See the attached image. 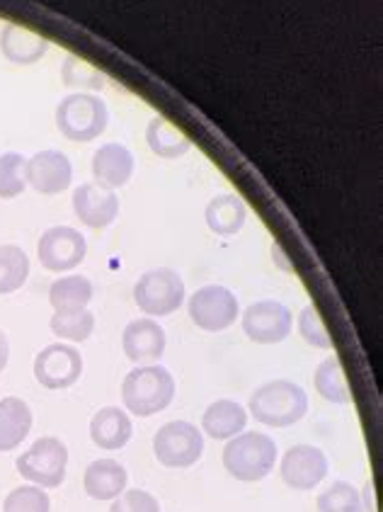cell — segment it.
<instances>
[{"instance_id":"4","label":"cell","mask_w":383,"mask_h":512,"mask_svg":"<svg viewBox=\"0 0 383 512\" xmlns=\"http://www.w3.org/2000/svg\"><path fill=\"white\" fill-rule=\"evenodd\" d=\"M110 124V110L105 100L93 93H73L56 107V127L68 141L85 144L105 134Z\"/></svg>"},{"instance_id":"27","label":"cell","mask_w":383,"mask_h":512,"mask_svg":"<svg viewBox=\"0 0 383 512\" xmlns=\"http://www.w3.org/2000/svg\"><path fill=\"white\" fill-rule=\"evenodd\" d=\"M51 333L68 343H85L95 331V316L88 309L76 314H54L49 321Z\"/></svg>"},{"instance_id":"6","label":"cell","mask_w":383,"mask_h":512,"mask_svg":"<svg viewBox=\"0 0 383 512\" xmlns=\"http://www.w3.org/2000/svg\"><path fill=\"white\" fill-rule=\"evenodd\" d=\"M17 471L22 479L39 488H59L66 479L68 449L59 437H39L25 454L17 457Z\"/></svg>"},{"instance_id":"24","label":"cell","mask_w":383,"mask_h":512,"mask_svg":"<svg viewBox=\"0 0 383 512\" xmlns=\"http://www.w3.org/2000/svg\"><path fill=\"white\" fill-rule=\"evenodd\" d=\"M146 141L148 149L156 153L158 158H168V161L185 156L192 149V141L163 117L151 119V124L146 129Z\"/></svg>"},{"instance_id":"33","label":"cell","mask_w":383,"mask_h":512,"mask_svg":"<svg viewBox=\"0 0 383 512\" xmlns=\"http://www.w3.org/2000/svg\"><path fill=\"white\" fill-rule=\"evenodd\" d=\"M110 512H160V503L148 491H124L122 496L112 500Z\"/></svg>"},{"instance_id":"16","label":"cell","mask_w":383,"mask_h":512,"mask_svg":"<svg viewBox=\"0 0 383 512\" xmlns=\"http://www.w3.org/2000/svg\"><path fill=\"white\" fill-rule=\"evenodd\" d=\"M134 156L127 146L105 144L93 153V178L95 185L105 190H119L134 175Z\"/></svg>"},{"instance_id":"28","label":"cell","mask_w":383,"mask_h":512,"mask_svg":"<svg viewBox=\"0 0 383 512\" xmlns=\"http://www.w3.org/2000/svg\"><path fill=\"white\" fill-rule=\"evenodd\" d=\"M318 512H364L359 491L347 481H337L316 500Z\"/></svg>"},{"instance_id":"23","label":"cell","mask_w":383,"mask_h":512,"mask_svg":"<svg viewBox=\"0 0 383 512\" xmlns=\"http://www.w3.org/2000/svg\"><path fill=\"white\" fill-rule=\"evenodd\" d=\"M93 299V282L83 275H68L51 284L49 304L54 306V314H76L88 309Z\"/></svg>"},{"instance_id":"3","label":"cell","mask_w":383,"mask_h":512,"mask_svg":"<svg viewBox=\"0 0 383 512\" xmlns=\"http://www.w3.org/2000/svg\"><path fill=\"white\" fill-rule=\"evenodd\" d=\"M277 445L262 432H240L224 447V469L236 481L255 483L272 474L277 464Z\"/></svg>"},{"instance_id":"12","label":"cell","mask_w":383,"mask_h":512,"mask_svg":"<svg viewBox=\"0 0 383 512\" xmlns=\"http://www.w3.org/2000/svg\"><path fill=\"white\" fill-rule=\"evenodd\" d=\"M328 457L313 445H294L284 452L279 476L291 491H313L328 476Z\"/></svg>"},{"instance_id":"20","label":"cell","mask_w":383,"mask_h":512,"mask_svg":"<svg viewBox=\"0 0 383 512\" xmlns=\"http://www.w3.org/2000/svg\"><path fill=\"white\" fill-rule=\"evenodd\" d=\"M32 430V408L22 398H0V452H13Z\"/></svg>"},{"instance_id":"9","label":"cell","mask_w":383,"mask_h":512,"mask_svg":"<svg viewBox=\"0 0 383 512\" xmlns=\"http://www.w3.org/2000/svg\"><path fill=\"white\" fill-rule=\"evenodd\" d=\"M243 331L257 345H277L289 338L291 326H294V316L282 301L262 299L250 304L240 316Z\"/></svg>"},{"instance_id":"26","label":"cell","mask_w":383,"mask_h":512,"mask_svg":"<svg viewBox=\"0 0 383 512\" xmlns=\"http://www.w3.org/2000/svg\"><path fill=\"white\" fill-rule=\"evenodd\" d=\"M30 277V258L17 246H0V294H13L22 289Z\"/></svg>"},{"instance_id":"35","label":"cell","mask_w":383,"mask_h":512,"mask_svg":"<svg viewBox=\"0 0 383 512\" xmlns=\"http://www.w3.org/2000/svg\"><path fill=\"white\" fill-rule=\"evenodd\" d=\"M8 360H10V343H8V335L0 331V372H3L5 367H8Z\"/></svg>"},{"instance_id":"21","label":"cell","mask_w":383,"mask_h":512,"mask_svg":"<svg viewBox=\"0 0 383 512\" xmlns=\"http://www.w3.org/2000/svg\"><path fill=\"white\" fill-rule=\"evenodd\" d=\"M0 51L8 61L20 66H30L37 64L44 54L49 51V42L39 34H34L30 30L20 25H8L3 27L0 32Z\"/></svg>"},{"instance_id":"13","label":"cell","mask_w":383,"mask_h":512,"mask_svg":"<svg viewBox=\"0 0 383 512\" xmlns=\"http://www.w3.org/2000/svg\"><path fill=\"white\" fill-rule=\"evenodd\" d=\"M25 180L39 195H59L71 187L73 166L66 153L39 151L25 163Z\"/></svg>"},{"instance_id":"25","label":"cell","mask_w":383,"mask_h":512,"mask_svg":"<svg viewBox=\"0 0 383 512\" xmlns=\"http://www.w3.org/2000/svg\"><path fill=\"white\" fill-rule=\"evenodd\" d=\"M313 384H316V391L328 403H340L342 406V403L352 401L350 384H347L345 372H342V364L337 357H328V360H323L318 364Z\"/></svg>"},{"instance_id":"2","label":"cell","mask_w":383,"mask_h":512,"mask_svg":"<svg viewBox=\"0 0 383 512\" xmlns=\"http://www.w3.org/2000/svg\"><path fill=\"white\" fill-rule=\"evenodd\" d=\"M175 379L160 364H144L136 367L122 381V401L131 415L151 418L173 403Z\"/></svg>"},{"instance_id":"8","label":"cell","mask_w":383,"mask_h":512,"mask_svg":"<svg viewBox=\"0 0 383 512\" xmlns=\"http://www.w3.org/2000/svg\"><path fill=\"white\" fill-rule=\"evenodd\" d=\"M187 311H190L194 326L207 333L226 331L236 323V318H240L238 297L221 284H207V287L197 289L187 299Z\"/></svg>"},{"instance_id":"19","label":"cell","mask_w":383,"mask_h":512,"mask_svg":"<svg viewBox=\"0 0 383 512\" xmlns=\"http://www.w3.org/2000/svg\"><path fill=\"white\" fill-rule=\"evenodd\" d=\"M248 411L231 398L214 401L202 415V430L211 440H233L248 425Z\"/></svg>"},{"instance_id":"15","label":"cell","mask_w":383,"mask_h":512,"mask_svg":"<svg viewBox=\"0 0 383 512\" xmlns=\"http://www.w3.org/2000/svg\"><path fill=\"white\" fill-rule=\"evenodd\" d=\"M165 343H168V338H165L163 326H158L153 318L131 321L122 333L124 355H127V360L134 362L136 367L158 362L165 352Z\"/></svg>"},{"instance_id":"32","label":"cell","mask_w":383,"mask_h":512,"mask_svg":"<svg viewBox=\"0 0 383 512\" xmlns=\"http://www.w3.org/2000/svg\"><path fill=\"white\" fill-rule=\"evenodd\" d=\"M299 333L308 345L318 347V350H330L333 347V338L325 331L323 318H320L318 309L313 304L306 306L299 314Z\"/></svg>"},{"instance_id":"30","label":"cell","mask_w":383,"mask_h":512,"mask_svg":"<svg viewBox=\"0 0 383 512\" xmlns=\"http://www.w3.org/2000/svg\"><path fill=\"white\" fill-rule=\"evenodd\" d=\"M61 78L68 88H80V90H102L105 88V76L100 71H95L88 61L78 59V56H66L64 68H61Z\"/></svg>"},{"instance_id":"22","label":"cell","mask_w":383,"mask_h":512,"mask_svg":"<svg viewBox=\"0 0 383 512\" xmlns=\"http://www.w3.org/2000/svg\"><path fill=\"white\" fill-rule=\"evenodd\" d=\"M207 226L216 236H236L248 221V207L238 195H216L204 209Z\"/></svg>"},{"instance_id":"14","label":"cell","mask_w":383,"mask_h":512,"mask_svg":"<svg viewBox=\"0 0 383 512\" xmlns=\"http://www.w3.org/2000/svg\"><path fill=\"white\" fill-rule=\"evenodd\" d=\"M73 212L90 229H107L119 214V197L114 190H105L95 182H85L73 190Z\"/></svg>"},{"instance_id":"18","label":"cell","mask_w":383,"mask_h":512,"mask_svg":"<svg viewBox=\"0 0 383 512\" xmlns=\"http://www.w3.org/2000/svg\"><path fill=\"white\" fill-rule=\"evenodd\" d=\"M129 474L114 459H97L85 469L83 488L93 500H114L127 491Z\"/></svg>"},{"instance_id":"17","label":"cell","mask_w":383,"mask_h":512,"mask_svg":"<svg viewBox=\"0 0 383 512\" xmlns=\"http://www.w3.org/2000/svg\"><path fill=\"white\" fill-rule=\"evenodd\" d=\"M134 435V425L131 418L122 408L107 406L100 408L90 420V437L100 449L105 452H114V449H122Z\"/></svg>"},{"instance_id":"34","label":"cell","mask_w":383,"mask_h":512,"mask_svg":"<svg viewBox=\"0 0 383 512\" xmlns=\"http://www.w3.org/2000/svg\"><path fill=\"white\" fill-rule=\"evenodd\" d=\"M376 486H374V479H369L364 483V491L359 493V498H362V508L364 512H376Z\"/></svg>"},{"instance_id":"1","label":"cell","mask_w":383,"mask_h":512,"mask_svg":"<svg viewBox=\"0 0 383 512\" xmlns=\"http://www.w3.org/2000/svg\"><path fill=\"white\" fill-rule=\"evenodd\" d=\"M248 411L267 428H289L308 413V396L294 381L274 379L255 389Z\"/></svg>"},{"instance_id":"7","label":"cell","mask_w":383,"mask_h":512,"mask_svg":"<svg viewBox=\"0 0 383 512\" xmlns=\"http://www.w3.org/2000/svg\"><path fill=\"white\" fill-rule=\"evenodd\" d=\"M204 435L187 420L165 423L153 437V454L168 469H190L202 459Z\"/></svg>"},{"instance_id":"10","label":"cell","mask_w":383,"mask_h":512,"mask_svg":"<svg viewBox=\"0 0 383 512\" xmlns=\"http://www.w3.org/2000/svg\"><path fill=\"white\" fill-rule=\"evenodd\" d=\"M39 263L49 272H68L78 267L88 255V241L71 226H51L37 243Z\"/></svg>"},{"instance_id":"11","label":"cell","mask_w":383,"mask_h":512,"mask_svg":"<svg viewBox=\"0 0 383 512\" xmlns=\"http://www.w3.org/2000/svg\"><path fill=\"white\" fill-rule=\"evenodd\" d=\"M83 374V355L73 345L54 343L47 345L34 357V379L44 389L59 391L73 386Z\"/></svg>"},{"instance_id":"31","label":"cell","mask_w":383,"mask_h":512,"mask_svg":"<svg viewBox=\"0 0 383 512\" xmlns=\"http://www.w3.org/2000/svg\"><path fill=\"white\" fill-rule=\"evenodd\" d=\"M51 500L44 488L39 486H20L5 496L3 512H49Z\"/></svg>"},{"instance_id":"29","label":"cell","mask_w":383,"mask_h":512,"mask_svg":"<svg viewBox=\"0 0 383 512\" xmlns=\"http://www.w3.org/2000/svg\"><path fill=\"white\" fill-rule=\"evenodd\" d=\"M25 163L22 153H3L0 156V199H15L25 192Z\"/></svg>"},{"instance_id":"5","label":"cell","mask_w":383,"mask_h":512,"mask_svg":"<svg viewBox=\"0 0 383 512\" xmlns=\"http://www.w3.org/2000/svg\"><path fill=\"white\" fill-rule=\"evenodd\" d=\"M185 299V282L175 270H168V267L148 270L134 284V301L146 316L163 318L175 314L185 304Z\"/></svg>"}]
</instances>
